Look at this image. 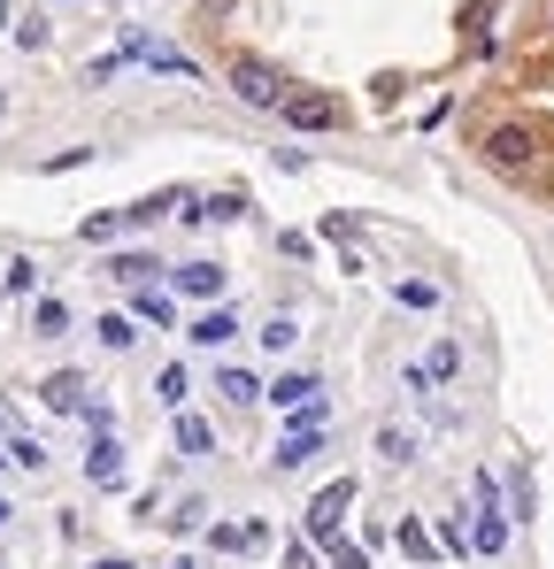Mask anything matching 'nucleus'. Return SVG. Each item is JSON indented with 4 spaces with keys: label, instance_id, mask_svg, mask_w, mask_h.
<instances>
[{
    "label": "nucleus",
    "instance_id": "obj_37",
    "mask_svg": "<svg viewBox=\"0 0 554 569\" xmlns=\"http://www.w3.org/2000/svg\"><path fill=\"white\" fill-rule=\"evenodd\" d=\"M547 31H554V16H547Z\"/></svg>",
    "mask_w": 554,
    "mask_h": 569
},
{
    "label": "nucleus",
    "instance_id": "obj_12",
    "mask_svg": "<svg viewBox=\"0 0 554 569\" xmlns=\"http://www.w3.org/2000/svg\"><path fill=\"white\" fill-rule=\"evenodd\" d=\"M155 270H162V262H155V254H139V247L108 262V278H116V284H155Z\"/></svg>",
    "mask_w": 554,
    "mask_h": 569
},
{
    "label": "nucleus",
    "instance_id": "obj_21",
    "mask_svg": "<svg viewBox=\"0 0 554 569\" xmlns=\"http://www.w3.org/2000/svg\"><path fill=\"white\" fill-rule=\"evenodd\" d=\"M131 316H139V323H170V292H155V284H139V300H131Z\"/></svg>",
    "mask_w": 554,
    "mask_h": 569
},
{
    "label": "nucleus",
    "instance_id": "obj_28",
    "mask_svg": "<svg viewBox=\"0 0 554 569\" xmlns=\"http://www.w3.org/2000/svg\"><path fill=\"white\" fill-rule=\"evenodd\" d=\"M400 308H439V284L408 278V284H400Z\"/></svg>",
    "mask_w": 554,
    "mask_h": 569
},
{
    "label": "nucleus",
    "instance_id": "obj_29",
    "mask_svg": "<svg viewBox=\"0 0 554 569\" xmlns=\"http://www.w3.org/2000/svg\"><path fill=\"white\" fill-rule=\"evenodd\" d=\"M208 539H216V547H224V555H247V523H216V531H208Z\"/></svg>",
    "mask_w": 554,
    "mask_h": 569
},
{
    "label": "nucleus",
    "instance_id": "obj_15",
    "mask_svg": "<svg viewBox=\"0 0 554 569\" xmlns=\"http://www.w3.org/2000/svg\"><path fill=\"white\" fill-rule=\"evenodd\" d=\"M377 455L385 462H416V431L408 423H377Z\"/></svg>",
    "mask_w": 554,
    "mask_h": 569
},
{
    "label": "nucleus",
    "instance_id": "obj_4",
    "mask_svg": "<svg viewBox=\"0 0 554 569\" xmlns=\"http://www.w3.org/2000/svg\"><path fill=\"white\" fill-rule=\"evenodd\" d=\"M355 492H363V485H355V477H332V485H324V492H316V500H308V516H300V531H308V547H316V539H332V531H339V516H347V508H355Z\"/></svg>",
    "mask_w": 554,
    "mask_h": 569
},
{
    "label": "nucleus",
    "instance_id": "obj_5",
    "mask_svg": "<svg viewBox=\"0 0 554 569\" xmlns=\"http://www.w3.org/2000/svg\"><path fill=\"white\" fill-rule=\"evenodd\" d=\"M277 116H285L293 131H332V123H339V100H332V93H285Z\"/></svg>",
    "mask_w": 554,
    "mask_h": 569
},
{
    "label": "nucleus",
    "instance_id": "obj_13",
    "mask_svg": "<svg viewBox=\"0 0 554 569\" xmlns=\"http://www.w3.org/2000/svg\"><path fill=\"white\" fill-rule=\"evenodd\" d=\"M416 370H424V378H432V385H447V378H455V370H462V347H455V339H432V355H424Z\"/></svg>",
    "mask_w": 554,
    "mask_h": 569
},
{
    "label": "nucleus",
    "instance_id": "obj_22",
    "mask_svg": "<svg viewBox=\"0 0 554 569\" xmlns=\"http://www.w3.org/2000/svg\"><path fill=\"white\" fill-rule=\"evenodd\" d=\"M155 392H162V408H185V392H192V378H185V362H170V370L155 378Z\"/></svg>",
    "mask_w": 554,
    "mask_h": 569
},
{
    "label": "nucleus",
    "instance_id": "obj_3",
    "mask_svg": "<svg viewBox=\"0 0 554 569\" xmlns=\"http://www.w3.org/2000/svg\"><path fill=\"white\" fill-rule=\"evenodd\" d=\"M477 154H485V170H532L540 139H532V123H493V131L477 139Z\"/></svg>",
    "mask_w": 554,
    "mask_h": 569
},
{
    "label": "nucleus",
    "instance_id": "obj_14",
    "mask_svg": "<svg viewBox=\"0 0 554 569\" xmlns=\"http://www.w3.org/2000/svg\"><path fill=\"white\" fill-rule=\"evenodd\" d=\"M208 447H216L208 416H192V408H178V455H208Z\"/></svg>",
    "mask_w": 554,
    "mask_h": 569
},
{
    "label": "nucleus",
    "instance_id": "obj_30",
    "mask_svg": "<svg viewBox=\"0 0 554 569\" xmlns=\"http://www.w3.org/2000/svg\"><path fill=\"white\" fill-rule=\"evenodd\" d=\"M16 470H47V447L39 439H16Z\"/></svg>",
    "mask_w": 554,
    "mask_h": 569
},
{
    "label": "nucleus",
    "instance_id": "obj_10",
    "mask_svg": "<svg viewBox=\"0 0 554 569\" xmlns=\"http://www.w3.org/2000/svg\"><path fill=\"white\" fill-rule=\"evenodd\" d=\"M170 208H185V192H147V200H131V208H123V223H131V231H147V223H162Z\"/></svg>",
    "mask_w": 554,
    "mask_h": 569
},
{
    "label": "nucleus",
    "instance_id": "obj_6",
    "mask_svg": "<svg viewBox=\"0 0 554 569\" xmlns=\"http://www.w3.org/2000/svg\"><path fill=\"white\" fill-rule=\"evenodd\" d=\"M231 339H239V316H231V308L192 316V347H231Z\"/></svg>",
    "mask_w": 554,
    "mask_h": 569
},
{
    "label": "nucleus",
    "instance_id": "obj_18",
    "mask_svg": "<svg viewBox=\"0 0 554 569\" xmlns=\"http://www.w3.org/2000/svg\"><path fill=\"white\" fill-rule=\"evenodd\" d=\"M31 331H39V339H62V331H70V308H62V300L47 292V300L31 308Z\"/></svg>",
    "mask_w": 554,
    "mask_h": 569
},
{
    "label": "nucleus",
    "instance_id": "obj_16",
    "mask_svg": "<svg viewBox=\"0 0 554 569\" xmlns=\"http://www.w3.org/2000/svg\"><path fill=\"white\" fill-rule=\"evenodd\" d=\"M393 547H400V555H408V562H432V555H439V539H432V531H424V523H416V516H408V523H400V531H393Z\"/></svg>",
    "mask_w": 554,
    "mask_h": 569
},
{
    "label": "nucleus",
    "instance_id": "obj_26",
    "mask_svg": "<svg viewBox=\"0 0 554 569\" xmlns=\"http://www.w3.org/2000/svg\"><path fill=\"white\" fill-rule=\"evenodd\" d=\"M31 284H39V262H8L0 270V292H31Z\"/></svg>",
    "mask_w": 554,
    "mask_h": 569
},
{
    "label": "nucleus",
    "instance_id": "obj_23",
    "mask_svg": "<svg viewBox=\"0 0 554 569\" xmlns=\"http://www.w3.org/2000/svg\"><path fill=\"white\" fill-rule=\"evenodd\" d=\"M239 216H247V200H239V192H216V200L200 208V223H239Z\"/></svg>",
    "mask_w": 554,
    "mask_h": 569
},
{
    "label": "nucleus",
    "instance_id": "obj_27",
    "mask_svg": "<svg viewBox=\"0 0 554 569\" xmlns=\"http://www.w3.org/2000/svg\"><path fill=\"white\" fill-rule=\"evenodd\" d=\"M47 31H55L47 16H23V23H16V47H31V54H39V47H47Z\"/></svg>",
    "mask_w": 554,
    "mask_h": 569
},
{
    "label": "nucleus",
    "instance_id": "obj_34",
    "mask_svg": "<svg viewBox=\"0 0 554 569\" xmlns=\"http://www.w3.org/2000/svg\"><path fill=\"white\" fill-rule=\"evenodd\" d=\"M92 569H131V562H116V555H108V562H92Z\"/></svg>",
    "mask_w": 554,
    "mask_h": 569
},
{
    "label": "nucleus",
    "instance_id": "obj_8",
    "mask_svg": "<svg viewBox=\"0 0 554 569\" xmlns=\"http://www.w3.org/2000/svg\"><path fill=\"white\" fill-rule=\"evenodd\" d=\"M178 292H185V300H216V292H224V262H185Z\"/></svg>",
    "mask_w": 554,
    "mask_h": 569
},
{
    "label": "nucleus",
    "instance_id": "obj_9",
    "mask_svg": "<svg viewBox=\"0 0 554 569\" xmlns=\"http://www.w3.org/2000/svg\"><path fill=\"white\" fill-rule=\"evenodd\" d=\"M47 408H55V416H78V408H86V378H78V370H55V378H47Z\"/></svg>",
    "mask_w": 554,
    "mask_h": 569
},
{
    "label": "nucleus",
    "instance_id": "obj_20",
    "mask_svg": "<svg viewBox=\"0 0 554 569\" xmlns=\"http://www.w3.org/2000/svg\"><path fill=\"white\" fill-rule=\"evenodd\" d=\"M316 555H324L332 569H369V555H363V547H347L339 531H332V539H316Z\"/></svg>",
    "mask_w": 554,
    "mask_h": 569
},
{
    "label": "nucleus",
    "instance_id": "obj_33",
    "mask_svg": "<svg viewBox=\"0 0 554 569\" xmlns=\"http://www.w3.org/2000/svg\"><path fill=\"white\" fill-rule=\"evenodd\" d=\"M316 562H324L316 547H285V569H316Z\"/></svg>",
    "mask_w": 554,
    "mask_h": 569
},
{
    "label": "nucleus",
    "instance_id": "obj_17",
    "mask_svg": "<svg viewBox=\"0 0 554 569\" xmlns=\"http://www.w3.org/2000/svg\"><path fill=\"white\" fill-rule=\"evenodd\" d=\"M216 392H224L231 408H255V392H263V385H255V370H216Z\"/></svg>",
    "mask_w": 554,
    "mask_h": 569
},
{
    "label": "nucleus",
    "instance_id": "obj_1",
    "mask_svg": "<svg viewBox=\"0 0 554 569\" xmlns=\"http://www.w3.org/2000/svg\"><path fill=\"white\" fill-rule=\"evenodd\" d=\"M508 547V516H501V485L469 477V555H501Z\"/></svg>",
    "mask_w": 554,
    "mask_h": 569
},
{
    "label": "nucleus",
    "instance_id": "obj_32",
    "mask_svg": "<svg viewBox=\"0 0 554 569\" xmlns=\"http://www.w3.org/2000/svg\"><path fill=\"white\" fill-rule=\"evenodd\" d=\"M263 339H270L277 355H285V347H293V339H300V323H293V316H277V323H270V331H263Z\"/></svg>",
    "mask_w": 554,
    "mask_h": 569
},
{
    "label": "nucleus",
    "instance_id": "obj_39",
    "mask_svg": "<svg viewBox=\"0 0 554 569\" xmlns=\"http://www.w3.org/2000/svg\"><path fill=\"white\" fill-rule=\"evenodd\" d=\"M0 462H8V455H0Z\"/></svg>",
    "mask_w": 554,
    "mask_h": 569
},
{
    "label": "nucleus",
    "instance_id": "obj_38",
    "mask_svg": "<svg viewBox=\"0 0 554 569\" xmlns=\"http://www.w3.org/2000/svg\"><path fill=\"white\" fill-rule=\"evenodd\" d=\"M55 8H62V0H55Z\"/></svg>",
    "mask_w": 554,
    "mask_h": 569
},
{
    "label": "nucleus",
    "instance_id": "obj_36",
    "mask_svg": "<svg viewBox=\"0 0 554 569\" xmlns=\"http://www.w3.org/2000/svg\"><path fill=\"white\" fill-rule=\"evenodd\" d=\"M8 8H16V0H0V31H8Z\"/></svg>",
    "mask_w": 554,
    "mask_h": 569
},
{
    "label": "nucleus",
    "instance_id": "obj_24",
    "mask_svg": "<svg viewBox=\"0 0 554 569\" xmlns=\"http://www.w3.org/2000/svg\"><path fill=\"white\" fill-rule=\"evenodd\" d=\"M200 516H208V500H200V492H192V500H178V508H170V516H162V523H170V531H192V523H200Z\"/></svg>",
    "mask_w": 554,
    "mask_h": 569
},
{
    "label": "nucleus",
    "instance_id": "obj_2",
    "mask_svg": "<svg viewBox=\"0 0 554 569\" xmlns=\"http://www.w3.org/2000/svg\"><path fill=\"white\" fill-rule=\"evenodd\" d=\"M231 93L247 100V108H285L293 86H285V70H270L263 54H239V62H231Z\"/></svg>",
    "mask_w": 554,
    "mask_h": 569
},
{
    "label": "nucleus",
    "instance_id": "obj_25",
    "mask_svg": "<svg viewBox=\"0 0 554 569\" xmlns=\"http://www.w3.org/2000/svg\"><path fill=\"white\" fill-rule=\"evenodd\" d=\"M439 547H447V555H469V523H462V516H439Z\"/></svg>",
    "mask_w": 554,
    "mask_h": 569
},
{
    "label": "nucleus",
    "instance_id": "obj_19",
    "mask_svg": "<svg viewBox=\"0 0 554 569\" xmlns=\"http://www.w3.org/2000/svg\"><path fill=\"white\" fill-rule=\"evenodd\" d=\"M92 331H100V347H108V355H123V347H139V331H131V316H123V308H116V316H100Z\"/></svg>",
    "mask_w": 554,
    "mask_h": 569
},
{
    "label": "nucleus",
    "instance_id": "obj_11",
    "mask_svg": "<svg viewBox=\"0 0 554 569\" xmlns=\"http://www.w3.org/2000/svg\"><path fill=\"white\" fill-rule=\"evenodd\" d=\"M270 400H277V408H308V400H324V385L308 378V370H293V378L270 385Z\"/></svg>",
    "mask_w": 554,
    "mask_h": 569
},
{
    "label": "nucleus",
    "instance_id": "obj_31",
    "mask_svg": "<svg viewBox=\"0 0 554 569\" xmlns=\"http://www.w3.org/2000/svg\"><path fill=\"white\" fill-rule=\"evenodd\" d=\"M116 223H123V208H108V216H86V239H116Z\"/></svg>",
    "mask_w": 554,
    "mask_h": 569
},
{
    "label": "nucleus",
    "instance_id": "obj_35",
    "mask_svg": "<svg viewBox=\"0 0 554 569\" xmlns=\"http://www.w3.org/2000/svg\"><path fill=\"white\" fill-rule=\"evenodd\" d=\"M8 516H16V508H8V500H0V531H8Z\"/></svg>",
    "mask_w": 554,
    "mask_h": 569
},
{
    "label": "nucleus",
    "instance_id": "obj_7",
    "mask_svg": "<svg viewBox=\"0 0 554 569\" xmlns=\"http://www.w3.org/2000/svg\"><path fill=\"white\" fill-rule=\"evenodd\" d=\"M86 477H92V485H123V447H116L108 431L92 439V455H86Z\"/></svg>",
    "mask_w": 554,
    "mask_h": 569
}]
</instances>
